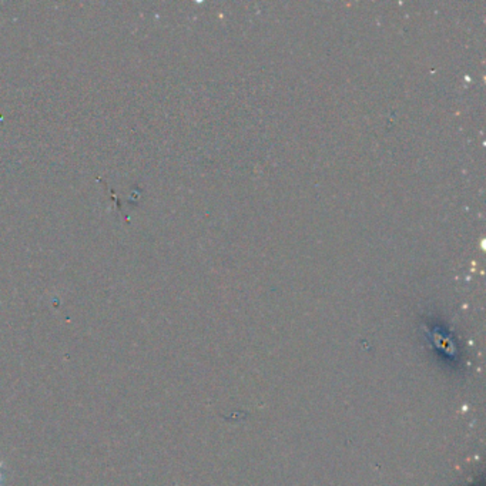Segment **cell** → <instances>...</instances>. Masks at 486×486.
Segmentation results:
<instances>
[{"instance_id": "1", "label": "cell", "mask_w": 486, "mask_h": 486, "mask_svg": "<svg viewBox=\"0 0 486 486\" xmlns=\"http://www.w3.org/2000/svg\"><path fill=\"white\" fill-rule=\"evenodd\" d=\"M5 483V474H3V464H0V486Z\"/></svg>"}]
</instances>
